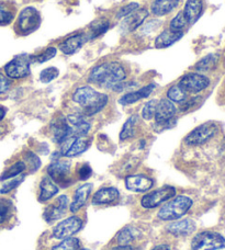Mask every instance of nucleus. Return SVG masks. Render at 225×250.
<instances>
[{"label": "nucleus", "instance_id": "f257e3e1", "mask_svg": "<svg viewBox=\"0 0 225 250\" xmlns=\"http://www.w3.org/2000/svg\"><path fill=\"white\" fill-rule=\"evenodd\" d=\"M127 79V71L118 62H107L97 65L90 71L88 82L105 88L111 89L115 84Z\"/></svg>", "mask_w": 225, "mask_h": 250}, {"label": "nucleus", "instance_id": "f03ea898", "mask_svg": "<svg viewBox=\"0 0 225 250\" xmlns=\"http://www.w3.org/2000/svg\"><path fill=\"white\" fill-rule=\"evenodd\" d=\"M73 100L75 104L82 106L85 117H92L103 110L108 104L109 98L106 93L98 92L92 87L82 86L73 93Z\"/></svg>", "mask_w": 225, "mask_h": 250}, {"label": "nucleus", "instance_id": "7ed1b4c3", "mask_svg": "<svg viewBox=\"0 0 225 250\" xmlns=\"http://www.w3.org/2000/svg\"><path fill=\"white\" fill-rule=\"evenodd\" d=\"M192 203V200L189 196H176L159 209L157 216L161 221H177L191 208Z\"/></svg>", "mask_w": 225, "mask_h": 250}, {"label": "nucleus", "instance_id": "20e7f679", "mask_svg": "<svg viewBox=\"0 0 225 250\" xmlns=\"http://www.w3.org/2000/svg\"><path fill=\"white\" fill-rule=\"evenodd\" d=\"M192 250H219L225 248V238L215 231H201L193 237Z\"/></svg>", "mask_w": 225, "mask_h": 250}, {"label": "nucleus", "instance_id": "39448f33", "mask_svg": "<svg viewBox=\"0 0 225 250\" xmlns=\"http://www.w3.org/2000/svg\"><path fill=\"white\" fill-rule=\"evenodd\" d=\"M219 131L217 123L214 122H205L199 125L195 129L188 134L184 138V142L189 146H199L203 145L206 142H209L211 138H213Z\"/></svg>", "mask_w": 225, "mask_h": 250}, {"label": "nucleus", "instance_id": "423d86ee", "mask_svg": "<svg viewBox=\"0 0 225 250\" xmlns=\"http://www.w3.org/2000/svg\"><path fill=\"white\" fill-rule=\"evenodd\" d=\"M177 113V109L174 102L169 99H161L157 104L155 112V121L157 126H160L161 129L170 128L175 125L176 120H174Z\"/></svg>", "mask_w": 225, "mask_h": 250}, {"label": "nucleus", "instance_id": "0eeeda50", "mask_svg": "<svg viewBox=\"0 0 225 250\" xmlns=\"http://www.w3.org/2000/svg\"><path fill=\"white\" fill-rule=\"evenodd\" d=\"M41 24V16L34 7H26L20 12L18 18V30L22 34H30Z\"/></svg>", "mask_w": 225, "mask_h": 250}, {"label": "nucleus", "instance_id": "6e6552de", "mask_svg": "<svg viewBox=\"0 0 225 250\" xmlns=\"http://www.w3.org/2000/svg\"><path fill=\"white\" fill-rule=\"evenodd\" d=\"M175 195H176V189L174 187L166 186L144 195L141 200V204L144 208H155L173 199Z\"/></svg>", "mask_w": 225, "mask_h": 250}, {"label": "nucleus", "instance_id": "1a4fd4ad", "mask_svg": "<svg viewBox=\"0 0 225 250\" xmlns=\"http://www.w3.org/2000/svg\"><path fill=\"white\" fill-rule=\"evenodd\" d=\"M31 56L18 55L4 66V73L8 78L22 79L30 74Z\"/></svg>", "mask_w": 225, "mask_h": 250}, {"label": "nucleus", "instance_id": "9d476101", "mask_svg": "<svg viewBox=\"0 0 225 250\" xmlns=\"http://www.w3.org/2000/svg\"><path fill=\"white\" fill-rule=\"evenodd\" d=\"M210 79L204 75L190 73L179 80L178 86L186 93H199L209 87Z\"/></svg>", "mask_w": 225, "mask_h": 250}, {"label": "nucleus", "instance_id": "9b49d317", "mask_svg": "<svg viewBox=\"0 0 225 250\" xmlns=\"http://www.w3.org/2000/svg\"><path fill=\"white\" fill-rule=\"evenodd\" d=\"M83 221L78 216H70L62 221L54 227L53 235L57 239H66L73 237L75 234L82 229Z\"/></svg>", "mask_w": 225, "mask_h": 250}, {"label": "nucleus", "instance_id": "f8f14e48", "mask_svg": "<svg viewBox=\"0 0 225 250\" xmlns=\"http://www.w3.org/2000/svg\"><path fill=\"white\" fill-rule=\"evenodd\" d=\"M69 170L70 163L68 162H57L52 163L47 167L48 177L53 180L54 184L60 185L61 187L69 186Z\"/></svg>", "mask_w": 225, "mask_h": 250}, {"label": "nucleus", "instance_id": "ddd939ff", "mask_svg": "<svg viewBox=\"0 0 225 250\" xmlns=\"http://www.w3.org/2000/svg\"><path fill=\"white\" fill-rule=\"evenodd\" d=\"M91 144L90 138L85 137H70L68 140L63 143L61 154L65 157H75L83 154L84 151L88 149V147Z\"/></svg>", "mask_w": 225, "mask_h": 250}, {"label": "nucleus", "instance_id": "4468645a", "mask_svg": "<svg viewBox=\"0 0 225 250\" xmlns=\"http://www.w3.org/2000/svg\"><path fill=\"white\" fill-rule=\"evenodd\" d=\"M51 131L53 134V141L60 145L68 138L73 137L70 125L67 122V119L63 115H58L51 122Z\"/></svg>", "mask_w": 225, "mask_h": 250}, {"label": "nucleus", "instance_id": "2eb2a0df", "mask_svg": "<svg viewBox=\"0 0 225 250\" xmlns=\"http://www.w3.org/2000/svg\"><path fill=\"white\" fill-rule=\"evenodd\" d=\"M66 119L71 127L73 137H85L90 131V127H91V125L87 121L84 114H69Z\"/></svg>", "mask_w": 225, "mask_h": 250}, {"label": "nucleus", "instance_id": "dca6fc26", "mask_svg": "<svg viewBox=\"0 0 225 250\" xmlns=\"http://www.w3.org/2000/svg\"><path fill=\"white\" fill-rule=\"evenodd\" d=\"M154 181L150 177L144 175H133L125 178V187L127 189L137 193H143L151 189Z\"/></svg>", "mask_w": 225, "mask_h": 250}, {"label": "nucleus", "instance_id": "f3484780", "mask_svg": "<svg viewBox=\"0 0 225 250\" xmlns=\"http://www.w3.org/2000/svg\"><path fill=\"white\" fill-rule=\"evenodd\" d=\"M88 40V35L85 33L74 34L60 44V50L66 55H71L80 50Z\"/></svg>", "mask_w": 225, "mask_h": 250}, {"label": "nucleus", "instance_id": "a211bd4d", "mask_svg": "<svg viewBox=\"0 0 225 250\" xmlns=\"http://www.w3.org/2000/svg\"><path fill=\"white\" fill-rule=\"evenodd\" d=\"M154 89H155V84L151 83V84H147V86L142 87L141 89H138V90H136V91L125 93L124 96L120 98L119 104L122 105H130V104H136L137 101L150 97L151 93L154 91Z\"/></svg>", "mask_w": 225, "mask_h": 250}, {"label": "nucleus", "instance_id": "6ab92c4d", "mask_svg": "<svg viewBox=\"0 0 225 250\" xmlns=\"http://www.w3.org/2000/svg\"><path fill=\"white\" fill-rule=\"evenodd\" d=\"M92 191V185L91 184H85L80 186L77 190L75 191L73 196V202L70 204V212L76 213L78 212L80 208L85 207V204L87 203V200L89 198L90 193Z\"/></svg>", "mask_w": 225, "mask_h": 250}, {"label": "nucleus", "instance_id": "aec40b11", "mask_svg": "<svg viewBox=\"0 0 225 250\" xmlns=\"http://www.w3.org/2000/svg\"><path fill=\"white\" fill-rule=\"evenodd\" d=\"M120 198V192L113 187L102 188L94 193L92 198V204L94 205H103L114 203Z\"/></svg>", "mask_w": 225, "mask_h": 250}, {"label": "nucleus", "instance_id": "412c9836", "mask_svg": "<svg viewBox=\"0 0 225 250\" xmlns=\"http://www.w3.org/2000/svg\"><path fill=\"white\" fill-rule=\"evenodd\" d=\"M166 230L174 236H188L196 230V224L191 220L177 221L166 226Z\"/></svg>", "mask_w": 225, "mask_h": 250}, {"label": "nucleus", "instance_id": "4be33fe9", "mask_svg": "<svg viewBox=\"0 0 225 250\" xmlns=\"http://www.w3.org/2000/svg\"><path fill=\"white\" fill-rule=\"evenodd\" d=\"M203 11V3L202 0H188L184 4L183 16L188 21V24H193L199 19Z\"/></svg>", "mask_w": 225, "mask_h": 250}, {"label": "nucleus", "instance_id": "5701e85b", "mask_svg": "<svg viewBox=\"0 0 225 250\" xmlns=\"http://www.w3.org/2000/svg\"><path fill=\"white\" fill-rule=\"evenodd\" d=\"M183 32H174L172 30H165L155 40L156 48H166L179 41L182 38Z\"/></svg>", "mask_w": 225, "mask_h": 250}, {"label": "nucleus", "instance_id": "b1692460", "mask_svg": "<svg viewBox=\"0 0 225 250\" xmlns=\"http://www.w3.org/2000/svg\"><path fill=\"white\" fill-rule=\"evenodd\" d=\"M178 3L179 0H154L152 2L151 10L154 16L161 17L172 12L178 6Z\"/></svg>", "mask_w": 225, "mask_h": 250}, {"label": "nucleus", "instance_id": "393cba45", "mask_svg": "<svg viewBox=\"0 0 225 250\" xmlns=\"http://www.w3.org/2000/svg\"><path fill=\"white\" fill-rule=\"evenodd\" d=\"M58 193V188L54 184L49 177H44L41 184H40V195L39 200L41 202H46L51 200L53 196H55Z\"/></svg>", "mask_w": 225, "mask_h": 250}, {"label": "nucleus", "instance_id": "a878e982", "mask_svg": "<svg viewBox=\"0 0 225 250\" xmlns=\"http://www.w3.org/2000/svg\"><path fill=\"white\" fill-rule=\"evenodd\" d=\"M148 17V10L145 8L137 9L136 11H134L132 15H130L125 19V24L128 25L129 31H135L139 25H141L146 18Z\"/></svg>", "mask_w": 225, "mask_h": 250}, {"label": "nucleus", "instance_id": "bb28decb", "mask_svg": "<svg viewBox=\"0 0 225 250\" xmlns=\"http://www.w3.org/2000/svg\"><path fill=\"white\" fill-rule=\"evenodd\" d=\"M138 115L137 114H133L130 117L127 122L124 123L122 129H121L120 132V141H127L129 138H132L135 133H136V126L138 124Z\"/></svg>", "mask_w": 225, "mask_h": 250}, {"label": "nucleus", "instance_id": "cd10ccee", "mask_svg": "<svg viewBox=\"0 0 225 250\" xmlns=\"http://www.w3.org/2000/svg\"><path fill=\"white\" fill-rule=\"evenodd\" d=\"M138 230L134 226H125L116 236L119 245H130L138 237Z\"/></svg>", "mask_w": 225, "mask_h": 250}, {"label": "nucleus", "instance_id": "c85d7f7f", "mask_svg": "<svg viewBox=\"0 0 225 250\" xmlns=\"http://www.w3.org/2000/svg\"><path fill=\"white\" fill-rule=\"evenodd\" d=\"M110 22L107 19H97L90 24V33H89V40L99 38L100 35L105 34L108 30H109Z\"/></svg>", "mask_w": 225, "mask_h": 250}, {"label": "nucleus", "instance_id": "c756f323", "mask_svg": "<svg viewBox=\"0 0 225 250\" xmlns=\"http://www.w3.org/2000/svg\"><path fill=\"white\" fill-rule=\"evenodd\" d=\"M66 209H67L66 208L62 207V205L57 202H56V204L49 205V207L45 208V211H44L45 221L48 223H52L54 221L58 220V218H61L63 215H64Z\"/></svg>", "mask_w": 225, "mask_h": 250}, {"label": "nucleus", "instance_id": "7c9ffc66", "mask_svg": "<svg viewBox=\"0 0 225 250\" xmlns=\"http://www.w3.org/2000/svg\"><path fill=\"white\" fill-rule=\"evenodd\" d=\"M15 19V9L10 2L0 1V25H7Z\"/></svg>", "mask_w": 225, "mask_h": 250}, {"label": "nucleus", "instance_id": "2f4dec72", "mask_svg": "<svg viewBox=\"0 0 225 250\" xmlns=\"http://www.w3.org/2000/svg\"><path fill=\"white\" fill-rule=\"evenodd\" d=\"M25 169H26V165L24 162H17L16 164H13L12 166H10L2 172V175L0 176V181H4V180L12 179V178H16L19 175H21Z\"/></svg>", "mask_w": 225, "mask_h": 250}, {"label": "nucleus", "instance_id": "473e14b6", "mask_svg": "<svg viewBox=\"0 0 225 250\" xmlns=\"http://www.w3.org/2000/svg\"><path fill=\"white\" fill-rule=\"evenodd\" d=\"M219 62V55L218 54H209L203 57L201 61H199L196 64L195 68L198 71H208L215 68Z\"/></svg>", "mask_w": 225, "mask_h": 250}, {"label": "nucleus", "instance_id": "72a5a7b5", "mask_svg": "<svg viewBox=\"0 0 225 250\" xmlns=\"http://www.w3.org/2000/svg\"><path fill=\"white\" fill-rule=\"evenodd\" d=\"M168 99L172 102H177V104H181V102L186 101L187 99V93L184 92L178 84L172 86L167 91Z\"/></svg>", "mask_w": 225, "mask_h": 250}, {"label": "nucleus", "instance_id": "f704fd0d", "mask_svg": "<svg viewBox=\"0 0 225 250\" xmlns=\"http://www.w3.org/2000/svg\"><path fill=\"white\" fill-rule=\"evenodd\" d=\"M188 25V21L183 16V12L180 11L178 15L172 19L169 23V30L174 32H183V29Z\"/></svg>", "mask_w": 225, "mask_h": 250}, {"label": "nucleus", "instance_id": "c9c22d12", "mask_svg": "<svg viewBox=\"0 0 225 250\" xmlns=\"http://www.w3.org/2000/svg\"><path fill=\"white\" fill-rule=\"evenodd\" d=\"M80 248V242L79 239L69 237L66 239H63V242L57 244L54 246L52 250H78Z\"/></svg>", "mask_w": 225, "mask_h": 250}, {"label": "nucleus", "instance_id": "e433bc0d", "mask_svg": "<svg viewBox=\"0 0 225 250\" xmlns=\"http://www.w3.org/2000/svg\"><path fill=\"white\" fill-rule=\"evenodd\" d=\"M157 104H158V100H155V99L146 102L145 105H144L142 109V117L144 120L150 121V120H152L155 117Z\"/></svg>", "mask_w": 225, "mask_h": 250}, {"label": "nucleus", "instance_id": "4c0bfd02", "mask_svg": "<svg viewBox=\"0 0 225 250\" xmlns=\"http://www.w3.org/2000/svg\"><path fill=\"white\" fill-rule=\"evenodd\" d=\"M11 208V201H9L7 199H0V225L3 224V223L8 220V217L10 216Z\"/></svg>", "mask_w": 225, "mask_h": 250}, {"label": "nucleus", "instance_id": "58836bf2", "mask_svg": "<svg viewBox=\"0 0 225 250\" xmlns=\"http://www.w3.org/2000/svg\"><path fill=\"white\" fill-rule=\"evenodd\" d=\"M60 75V70H58L56 67H47L41 71L40 74V80L43 83H48L53 82L54 79L57 78V76Z\"/></svg>", "mask_w": 225, "mask_h": 250}, {"label": "nucleus", "instance_id": "ea45409f", "mask_svg": "<svg viewBox=\"0 0 225 250\" xmlns=\"http://www.w3.org/2000/svg\"><path fill=\"white\" fill-rule=\"evenodd\" d=\"M24 163L28 164L31 172H35L40 167H41V160H40L38 156L34 153H32V151H28V153H25Z\"/></svg>", "mask_w": 225, "mask_h": 250}, {"label": "nucleus", "instance_id": "a19ab883", "mask_svg": "<svg viewBox=\"0 0 225 250\" xmlns=\"http://www.w3.org/2000/svg\"><path fill=\"white\" fill-rule=\"evenodd\" d=\"M56 55V48L55 47H48L46 50L43 51L41 54H39L37 56H31V60H33V62H45L47 61H51L53 57H55Z\"/></svg>", "mask_w": 225, "mask_h": 250}, {"label": "nucleus", "instance_id": "79ce46f5", "mask_svg": "<svg viewBox=\"0 0 225 250\" xmlns=\"http://www.w3.org/2000/svg\"><path fill=\"white\" fill-rule=\"evenodd\" d=\"M139 8V4L137 2H131V3H128L123 6L122 8L119 9V11L116 12V18L118 19H122V18H127L130 15H132L134 11H136L137 9Z\"/></svg>", "mask_w": 225, "mask_h": 250}, {"label": "nucleus", "instance_id": "37998d69", "mask_svg": "<svg viewBox=\"0 0 225 250\" xmlns=\"http://www.w3.org/2000/svg\"><path fill=\"white\" fill-rule=\"evenodd\" d=\"M23 180H24V176H21L19 178L16 177L13 180L8 181L7 184H4L1 189H0V194H7V193H9V192H11L12 190H15L16 188L19 186Z\"/></svg>", "mask_w": 225, "mask_h": 250}, {"label": "nucleus", "instance_id": "c03bdc74", "mask_svg": "<svg viewBox=\"0 0 225 250\" xmlns=\"http://www.w3.org/2000/svg\"><path fill=\"white\" fill-rule=\"evenodd\" d=\"M92 175V170L89 165H83L78 170V177L80 180H87Z\"/></svg>", "mask_w": 225, "mask_h": 250}, {"label": "nucleus", "instance_id": "a18cd8bd", "mask_svg": "<svg viewBox=\"0 0 225 250\" xmlns=\"http://www.w3.org/2000/svg\"><path fill=\"white\" fill-rule=\"evenodd\" d=\"M10 86H11V82L9 80L7 76L0 74V95L7 92L9 89H10Z\"/></svg>", "mask_w": 225, "mask_h": 250}, {"label": "nucleus", "instance_id": "49530a36", "mask_svg": "<svg viewBox=\"0 0 225 250\" xmlns=\"http://www.w3.org/2000/svg\"><path fill=\"white\" fill-rule=\"evenodd\" d=\"M112 250H134L133 247L130 246V245H119L118 247H114Z\"/></svg>", "mask_w": 225, "mask_h": 250}, {"label": "nucleus", "instance_id": "de8ad7c7", "mask_svg": "<svg viewBox=\"0 0 225 250\" xmlns=\"http://www.w3.org/2000/svg\"><path fill=\"white\" fill-rule=\"evenodd\" d=\"M151 250H172L170 249V247L168 246V245H157V246H155L154 248H152Z\"/></svg>", "mask_w": 225, "mask_h": 250}, {"label": "nucleus", "instance_id": "09e8293b", "mask_svg": "<svg viewBox=\"0 0 225 250\" xmlns=\"http://www.w3.org/2000/svg\"><path fill=\"white\" fill-rule=\"evenodd\" d=\"M6 114H7V109L4 108V106L0 105V122H1L2 120L6 118Z\"/></svg>", "mask_w": 225, "mask_h": 250}, {"label": "nucleus", "instance_id": "8fccbe9b", "mask_svg": "<svg viewBox=\"0 0 225 250\" xmlns=\"http://www.w3.org/2000/svg\"><path fill=\"white\" fill-rule=\"evenodd\" d=\"M139 147H141V148H144V147H145V141H144V140L141 141V146H139Z\"/></svg>", "mask_w": 225, "mask_h": 250}, {"label": "nucleus", "instance_id": "3c124183", "mask_svg": "<svg viewBox=\"0 0 225 250\" xmlns=\"http://www.w3.org/2000/svg\"><path fill=\"white\" fill-rule=\"evenodd\" d=\"M78 250H90V249H78Z\"/></svg>", "mask_w": 225, "mask_h": 250}]
</instances>
